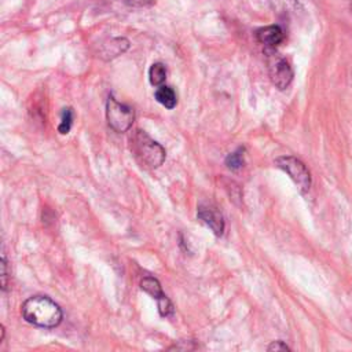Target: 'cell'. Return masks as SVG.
<instances>
[{
    "instance_id": "1",
    "label": "cell",
    "mask_w": 352,
    "mask_h": 352,
    "mask_svg": "<svg viewBox=\"0 0 352 352\" xmlns=\"http://www.w3.org/2000/svg\"><path fill=\"white\" fill-rule=\"evenodd\" d=\"M22 316L38 327H56L62 322V309L47 296H32L22 304Z\"/></svg>"
},
{
    "instance_id": "2",
    "label": "cell",
    "mask_w": 352,
    "mask_h": 352,
    "mask_svg": "<svg viewBox=\"0 0 352 352\" xmlns=\"http://www.w3.org/2000/svg\"><path fill=\"white\" fill-rule=\"evenodd\" d=\"M131 150L136 160L147 168H158L165 160L164 147L140 129L131 136Z\"/></svg>"
},
{
    "instance_id": "3",
    "label": "cell",
    "mask_w": 352,
    "mask_h": 352,
    "mask_svg": "<svg viewBox=\"0 0 352 352\" xmlns=\"http://www.w3.org/2000/svg\"><path fill=\"white\" fill-rule=\"evenodd\" d=\"M106 118L111 129L116 132H125L133 124L135 111L131 106L118 102L114 96L110 95L106 103Z\"/></svg>"
},
{
    "instance_id": "4",
    "label": "cell",
    "mask_w": 352,
    "mask_h": 352,
    "mask_svg": "<svg viewBox=\"0 0 352 352\" xmlns=\"http://www.w3.org/2000/svg\"><path fill=\"white\" fill-rule=\"evenodd\" d=\"M275 164L279 169L286 172L289 177L294 182L300 192H307L311 187V175L307 166L296 157L292 155H283L275 160Z\"/></svg>"
},
{
    "instance_id": "5",
    "label": "cell",
    "mask_w": 352,
    "mask_h": 352,
    "mask_svg": "<svg viewBox=\"0 0 352 352\" xmlns=\"http://www.w3.org/2000/svg\"><path fill=\"white\" fill-rule=\"evenodd\" d=\"M267 65L272 84L279 89H286L293 80V70L286 59L274 50H267Z\"/></svg>"
},
{
    "instance_id": "6",
    "label": "cell",
    "mask_w": 352,
    "mask_h": 352,
    "mask_svg": "<svg viewBox=\"0 0 352 352\" xmlns=\"http://www.w3.org/2000/svg\"><path fill=\"white\" fill-rule=\"evenodd\" d=\"M140 287H142V290H144L147 294H150L153 298H155L158 301V311H160L161 316L168 318V316L173 315V305H172L170 300L164 294L162 287L155 278L144 276L140 280Z\"/></svg>"
},
{
    "instance_id": "7",
    "label": "cell",
    "mask_w": 352,
    "mask_h": 352,
    "mask_svg": "<svg viewBox=\"0 0 352 352\" xmlns=\"http://www.w3.org/2000/svg\"><path fill=\"white\" fill-rule=\"evenodd\" d=\"M197 216L205 226H208L213 231L214 235L220 236L223 234V231H224V219H223L221 213L214 206L201 205L198 208Z\"/></svg>"
},
{
    "instance_id": "8",
    "label": "cell",
    "mask_w": 352,
    "mask_h": 352,
    "mask_svg": "<svg viewBox=\"0 0 352 352\" xmlns=\"http://www.w3.org/2000/svg\"><path fill=\"white\" fill-rule=\"evenodd\" d=\"M256 37L261 44H265L268 47H275L283 40L285 33L279 25H270L258 29L256 33Z\"/></svg>"
},
{
    "instance_id": "9",
    "label": "cell",
    "mask_w": 352,
    "mask_h": 352,
    "mask_svg": "<svg viewBox=\"0 0 352 352\" xmlns=\"http://www.w3.org/2000/svg\"><path fill=\"white\" fill-rule=\"evenodd\" d=\"M155 99L166 109H173L177 103V98L175 91L168 85H160L155 91Z\"/></svg>"
},
{
    "instance_id": "10",
    "label": "cell",
    "mask_w": 352,
    "mask_h": 352,
    "mask_svg": "<svg viewBox=\"0 0 352 352\" xmlns=\"http://www.w3.org/2000/svg\"><path fill=\"white\" fill-rule=\"evenodd\" d=\"M128 45H129L128 40H125V38H114V40L110 41V45L104 44L103 54L109 55L110 58H114V56H118L120 54H122L128 48Z\"/></svg>"
},
{
    "instance_id": "11",
    "label": "cell",
    "mask_w": 352,
    "mask_h": 352,
    "mask_svg": "<svg viewBox=\"0 0 352 352\" xmlns=\"http://www.w3.org/2000/svg\"><path fill=\"white\" fill-rule=\"evenodd\" d=\"M148 78L153 85H161L166 78V69L165 65L161 62L153 63L148 70Z\"/></svg>"
},
{
    "instance_id": "12",
    "label": "cell",
    "mask_w": 352,
    "mask_h": 352,
    "mask_svg": "<svg viewBox=\"0 0 352 352\" xmlns=\"http://www.w3.org/2000/svg\"><path fill=\"white\" fill-rule=\"evenodd\" d=\"M271 6L278 12H292L298 11V3L297 0H270Z\"/></svg>"
},
{
    "instance_id": "13",
    "label": "cell",
    "mask_w": 352,
    "mask_h": 352,
    "mask_svg": "<svg viewBox=\"0 0 352 352\" xmlns=\"http://www.w3.org/2000/svg\"><path fill=\"white\" fill-rule=\"evenodd\" d=\"M226 165L232 170H236V169L242 168V165H243V148H238L236 151L230 153L226 158Z\"/></svg>"
},
{
    "instance_id": "14",
    "label": "cell",
    "mask_w": 352,
    "mask_h": 352,
    "mask_svg": "<svg viewBox=\"0 0 352 352\" xmlns=\"http://www.w3.org/2000/svg\"><path fill=\"white\" fill-rule=\"evenodd\" d=\"M72 122H73V111H72V109L66 107V109L62 110L60 124H59V126H58V131H59L60 133H63V135L67 133V132L70 131V128H72Z\"/></svg>"
},
{
    "instance_id": "15",
    "label": "cell",
    "mask_w": 352,
    "mask_h": 352,
    "mask_svg": "<svg viewBox=\"0 0 352 352\" xmlns=\"http://www.w3.org/2000/svg\"><path fill=\"white\" fill-rule=\"evenodd\" d=\"M1 289H7V260L6 256H1Z\"/></svg>"
},
{
    "instance_id": "16",
    "label": "cell",
    "mask_w": 352,
    "mask_h": 352,
    "mask_svg": "<svg viewBox=\"0 0 352 352\" xmlns=\"http://www.w3.org/2000/svg\"><path fill=\"white\" fill-rule=\"evenodd\" d=\"M267 349L268 351H290V348L283 341H274L271 345H268Z\"/></svg>"
},
{
    "instance_id": "17",
    "label": "cell",
    "mask_w": 352,
    "mask_h": 352,
    "mask_svg": "<svg viewBox=\"0 0 352 352\" xmlns=\"http://www.w3.org/2000/svg\"><path fill=\"white\" fill-rule=\"evenodd\" d=\"M128 6H132V7H143V6H148L151 4L150 0H124Z\"/></svg>"
}]
</instances>
